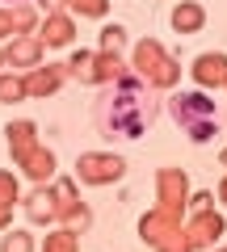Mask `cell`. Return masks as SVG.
Listing matches in <instances>:
<instances>
[{"instance_id": "1", "label": "cell", "mask_w": 227, "mask_h": 252, "mask_svg": "<svg viewBox=\"0 0 227 252\" xmlns=\"http://www.w3.org/2000/svg\"><path fill=\"white\" fill-rule=\"evenodd\" d=\"M160 118L156 89H147L135 72H122L118 80L101 84V97L93 101V122L101 139H143Z\"/></svg>"}, {"instance_id": "2", "label": "cell", "mask_w": 227, "mask_h": 252, "mask_svg": "<svg viewBox=\"0 0 227 252\" xmlns=\"http://www.w3.org/2000/svg\"><path fill=\"white\" fill-rule=\"evenodd\" d=\"M168 114L177 118V126H181L194 143H210V139L219 135V105L202 89L173 93V97H168Z\"/></svg>"}, {"instance_id": "3", "label": "cell", "mask_w": 227, "mask_h": 252, "mask_svg": "<svg viewBox=\"0 0 227 252\" xmlns=\"http://www.w3.org/2000/svg\"><path fill=\"white\" fill-rule=\"evenodd\" d=\"M130 72L156 93H168V89L181 84V63L164 51V42H156V38L135 42V51H130Z\"/></svg>"}, {"instance_id": "4", "label": "cell", "mask_w": 227, "mask_h": 252, "mask_svg": "<svg viewBox=\"0 0 227 252\" xmlns=\"http://www.w3.org/2000/svg\"><path fill=\"white\" fill-rule=\"evenodd\" d=\"M127 177V160L114 152H80L76 156V185H114Z\"/></svg>"}, {"instance_id": "5", "label": "cell", "mask_w": 227, "mask_h": 252, "mask_svg": "<svg viewBox=\"0 0 227 252\" xmlns=\"http://www.w3.org/2000/svg\"><path fill=\"white\" fill-rule=\"evenodd\" d=\"M181 231H185V240H190L194 252H202V248L210 252L219 240H223L227 219L219 215L215 206H206V210H190V219H181Z\"/></svg>"}, {"instance_id": "6", "label": "cell", "mask_w": 227, "mask_h": 252, "mask_svg": "<svg viewBox=\"0 0 227 252\" xmlns=\"http://www.w3.org/2000/svg\"><path fill=\"white\" fill-rule=\"evenodd\" d=\"M156 206L185 219V206H190V177H185V168H160L156 172Z\"/></svg>"}, {"instance_id": "7", "label": "cell", "mask_w": 227, "mask_h": 252, "mask_svg": "<svg viewBox=\"0 0 227 252\" xmlns=\"http://www.w3.org/2000/svg\"><path fill=\"white\" fill-rule=\"evenodd\" d=\"M0 46H4V67H13V72H30L46 55V46H42L38 34H13L9 42H0Z\"/></svg>"}, {"instance_id": "8", "label": "cell", "mask_w": 227, "mask_h": 252, "mask_svg": "<svg viewBox=\"0 0 227 252\" xmlns=\"http://www.w3.org/2000/svg\"><path fill=\"white\" fill-rule=\"evenodd\" d=\"M190 80L198 84L202 93H210V89H227V55H223V51H202V55H194V63H190Z\"/></svg>"}, {"instance_id": "9", "label": "cell", "mask_w": 227, "mask_h": 252, "mask_svg": "<svg viewBox=\"0 0 227 252\" xmlns=\"http://www.w3.org/2000/svg\"><path fill=\"white\" fill-rule=\"evenodd\" d=\"M21 76H26V97L30 101H46V97H55V93L64 89L67 67L64 63H38V67H30V72H21Z\"/></svg>"}, {"instance_id": "10", "label": "cell", "mask_w": 227, "mask_h": 252, "mask_svg": "<svg viewBox=\"0 0 227 252\" xmlns=\"http://www.w3.org/2000/svg\"><path fill=\"white\" fill-rule=\"evenodd\" d=\"M38 38H42V46H55V51H64V46L76 42V17L72 13H42V21H38Z\"/></svg>"}, {"instance_id": "11", "label": "cell", "mask_w": 227, "mask_h": 252, "mask_svg": "<svg viewBox=\"0 0 227 252\" xmlns=\"http://www.w3.org/2000/svg\"><path fill=\"white\" fill-rule=\"evenodd\" d=\"M21 210H26V219L34 227H51L55 219H59V210H55V193H51V185H34L26 193V198L17 202Z\"/></svg>"}, {"instance_id": "12", "label": "cell", "mask_w": 227, "mask_h": 252, "mask_svg": "<svg viewBox=\"0 0 227 252\" xmlns=\"http://www.w3.org/2000/svg\"><path fill=\"white\" fill-rule=\"evenodd\" d=\"M177 227H181V215H173V210H160V206H152L143 219H139V240L156 248V244H160L164 235H173Z\"/></svg>"}, {"instance_id": "13", "label": "cell", "mask_w": 227, "mask_h": 252, "mask_svg": "<svg viewBox=\"0 0 227 252\" xmlns=\"http://www.w3.org/2000/svg\"><path fill=\"white\" fill-rule=\"evenodd\" d=\"M17 168L26 172V177L34 181V185H46V181L55 177V168H59V160H55V152H51L46 143H38L34 152H26V156L17 160Z\"/></svg>"}, {"instance_id": "14", "label": "cell", "mask_w": 227, "mask_h": 252, "mask_svg": "<svg viewBox=\"0 0 227 252\" xmlns=\"http://www.w3.org/2000/svg\"><path fill=\"white\" fill-rule=\"evenodd\" d=\"M4 143H9V156L13 160H21L26 152H34L42 139H38V122H30V118H17V122L4 126Z\"/></svg>"}, {"instance_id": "15", "label": "cell", "mask_w": 227, "mask_h": 252, "mask_svg": "<svg viewBox=\"0 0 227 252\" xmlns=\"http://www.w3.org/2000/svg\"><path fill=\"white\" fill-rule=\"evenodd\" d=\"M168 26L177 34H202L206 30V9H202L198 0H177L173 13H168Z\"/></svg>"}, {"instance_id": "16", "label": "cell", "mask_w": 227, "mask_h": 252, "mask_svg": "<svg viewBox=\"0 0 227 252\" xmlns=\"http://www.w3.org/2000/svg\"><path fill=\"white\" fill-rule=\"evenodd\" d=\"M130 63L122 59V55H114V51H93V84H109V80H118L122 72H127Z\"/></svg>"}, {"instance_id": "17", "label": "cell", "mask_w": 227, "mask_h": 252, "mask_svg": "<svg viewBox=\"0 0 227 252\" xmlns=\"http://www.w3.org/2000/svg\"><path fill=\"white\" fill-rule=\"evenodd\" d=\"M9 17H13V34H38L42 13H38V4H30V0H17V4H9Z\"/></svg>"}, {"instance_id": "18", "label": "cell", "mask_w": 227, "mask_h": 252, "mask_svg": "<svg viewBox=\"0 0 227 252\" xmlns=\"http://www.w3.org/2000/svg\"><path fill=\"white\" fill-rule=\"evenodd\" d=\"M59 227H67V231H76V235H84V231H89V227H93V210L84 206L80 198H76L72 206H67L64 215H59Z\"/></svg>"}, {"instance_id": "19", "label": "cell", "mask_w": 227, "mask_h": 252, "mask_svg": "<svg viewBox=\"0 0 227 252\" xmlns=\"http://www.w3.org/2000/svg\"><path fill=\"white\" fill-rule=\"evenodd\" d=\"M26 97V76L21 72H0V105H17Z\"/></svg>"}, {"instance_id": "20", "label": "cell", "mask_w": 227, "mask_h": 252, "mask_svg": "<svg viewBox=\"0 0 227 252\" xmlns=\"http://www.w3.org/2000/svg\"><path fill=\"white\" fill-rule=\"evenodd\" d=\"M97 51L122 55V51H127V26H122V21H105V26H101V34H97Z\"/></svg>"}, {"instance_id": "21", "label": "cell", "mask_w": 227, "mask_h": 252, "mask_svg": "<svg viewBox=\"0 0 227 252\" xmlns=\"http://www.w3.org/2000/svg\"><path fill=\"white\" fill-rule=\"evenodd\" d=\"M42 252H80V235L67 231V227H55L42 240Z\"/></svg>"}, {"instance_id": "22", "label": "cell", "mask_w": 227, "mask_h": 252, "mask_svg": "<svg viewBox=\"0 0 227 252\" xmlns=\"http://www.w3.org/2000/svg\"><path fill=\"white\" fill-rule=\"evenodd\" d=\"M64 67H67V76H72V80L93 84V51H72Z\"/></svg>"}, {"instance_id": "23", "label": "cell", "mask_w": 227, "mask_h": 252, "mask_svg": "<svg viewBox=\"0 0 227 252\" xmlns=\"http://www.w3.org/2000/svg\"><path fill=\"white\" fill-rule=\"evenodd\" d=\"M67 13L72 17H89V21H105L109 0H67Z\"/></svg>"}, {"instance_id": "24", "label": "cell", "mask_w": 227, "mask_h": 252, "mask_svg": "<svg viewBox=\"0 0 227 252\" xmlns=\"http://www.w3.org/2000/svg\"><path fill=\"white\" fill-rule=\"evenodd\" d=\"M0 252H34V235L21 227H9V231H0Z\"/></svg>"}, {"instance_id": "25", "label": "cell", "mask_w": 227, "mask_h": 252, "mask_svg": "<svg viewBox=\"0 0 227 252\" xmlns=\"http://www.w3.org/2000/svg\"><path fill=\"white\" fill-rule=\"evenodd\" d=\"M21 202V185L9 168H0V210H13Z\"/></svg>"}, {"instance_id": "26", "label": "cell", "mask_w": 227, "mask_h": 252, "mask_svg": "<svg viewBox=\"0 0 227 252\" xmlns=\"http://www.w3.org/2000/svg\"><path fill=\"white\" fill-rule=\"evenodd\" d=\"M156 252H194V248H190V240H185V231L177 227L173 235H164V240L156 244Z\"/></svg>"}, {"instance_id": "27", "label": "cell", "mask_w": 227, "mask_h": 252, "mask_svg": "<svg viewBox=\"0 0 227 252\" xmlns=\"http://www.w3.org/2000/svg\"><path fill=\"white\" fill-rule=\"evenodd\" d=\"M206 206H215V193L210 189H198V193H190V206L185 210H206Z\"/></svg>"}, {"instance_id": "28", "label": "cell", "mask_w": 227, "mask_h": 252, "mask_svg": "<svg viewBox=\"0 0 227 252\" xmlns=\"http://www.w3.org/2000/svg\"><path fill=\"white\" fill-rule=\"evenodd\" d=\"M13 38V17H9V4H0V42Z\"/></svg>"}, {"instance_id": "29", "label": "cell", "mask_w": 227, "mask_h": 252, "mask_svg": "<svg viewBox=\"0 0 227 252\" xmlns=\"http://www.w3.org/2000/svg\"><path fill=\"white\" fill-rule=\"evenodd\" d=\"M38 4V13H64L67 9V0H34Z\"/></svg>"}, {"instance_id": "30", "label": "cell", "mask_w": 227, "mask_h": 252, "mask_svg": "<svg viewBox=\"0 0 227 252\" xmlns=\"http://www.w3.org/2000/svg\"><path fill=\"white\" fill-rule=\"evenodd\" d=\"M215 202H223V206H227V172H223V181H219V193H215Z\"/></svg>"}, {"instance_id": "31", "label": "cell", "mask_w": 227, "mask_h": 252, "mask_svg": "<svg viewBox=\"0 0 227 252\" xmlns=\"http://www.w3.org/2000/svg\"><path fill=\"white\" fill-rule=\"evenodd\" d=\"M13 227V210H0V231H9Z\"/></svg>"}, {"instance_id": "32", "label": "cell", "mask_w": 227, "mask_h": 252, "mask_svg": "<svg viewBox=\"0 0 227 252\" xmlns=\"http://www.w3.org/2000/svg\"><path fill=\"white\" fill-rule=\"evenodd\" d=\"M219 160H223V168H227V147H223V152H219Z\"/></svg>"}, {"instance_id": "33", "label": "cell", "mask_w": 227, "mask_h": 252, "mask_svg": "<svg viewBox=\"0 0 227 252\" xmlns=\"http://www.w3.org/2000/svg\"><path fill=\"white\" fill-rule=\"evenodd\" d=\"M0 72H4V46H0Z\"/></svg>"}, {"instance_id": "34", "label": "cell", "mask_w": 227, "mask_h": 252, "mask_svg": "<svg viewBox=\"0 0 227 252\" xmlns=\"http://www.w3.org/2000/svg\"><path fill=\"white\" fill-rule=\"evenodd\" d=\"M210 252H227V244H223V248H219V244H215V248H210Z\"/></svg>"}, {"instance_id": "35", "label": "cell", "mask_w": 227, "mask_h": 252, "mask_svg": "<svg viewBox=\"0 0 227 252\" xmlns=\"http://www.w3.org/2000/svg\"><path fill=\"white\" fill-rule=\"evenodd\" d=\"M13 4H17V0H13Z\"/></svg>"}]
</instances>
